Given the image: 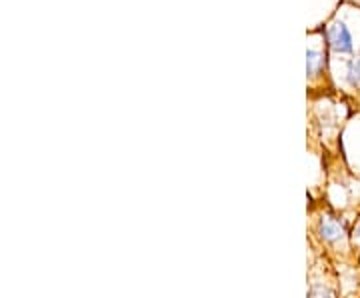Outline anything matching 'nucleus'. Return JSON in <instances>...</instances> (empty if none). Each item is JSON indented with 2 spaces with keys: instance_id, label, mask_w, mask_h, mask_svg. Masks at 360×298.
<instances>
[{
  "instance_id": "nucleus-1",
  "label": "nucleus",
  "mask_w": 360,
  "mask_h": 298,
  "mask_svg": "<svg viewBox=\"0 0 360 298\" xmlns=\"http://www.w3.org/2000/svg\"><path fill=\"white\" fill-rule=\"evenodd\" d=\"M309 48H307V84H309L310 98L316 94L324 96L333 91L330 74H328V44L324 39V30L310 32Z\"/></svg>"
},
{
  "instance_id": "nucleus-2",
  "label": "nucleus",
  "mask_w": 360,
  "mask_h": 298,
  "mask_svg": "<svg viewBox=\"0 0 360 298\" xmlns=\"http://www.w3.org/2000/svg\"><path fill=\"white\" fill-rule=\"evenodd\" d=\"M312 236L321 242L322 247L330 250H348V231L342 221L333 212H321L314 219Z\"/></svg>"
},
{
  "instance_id": "nucleus-3",
  "label": "nucleus",
  "mask_w": 360,
  "mask_h": 298,
  "mask_svg": "<svg viewBox=\"0 0 360 298\" xmlns=\"http://www.w3.org/2000/svg\"><path fill=\"white\" fill-rule=\"evenodd\" d=\"M324 39L328 44V51L336 56H352L354 54V39L352 32L342 20H333L324 28Z\"/></svg>"
},
{
  "instance_id": "nucleus-4",
  "label": "nucleus",
  "mask_w": 360,
  "mask_h": 298,
  "mask_svg": "<svg viewBox=\"0 0 360 298\" xmlns=\"http://www.w3.org/2000/svg\"><path fill=\"white\" fill-rule=\"evenodd\" d=\"M309 280V298H338L335 285L326 276L322 278V274L310 271Z\"/></svg>"
},
{
  "instance_id": "nucleus-5",
  "label": "nucleus",
  "mask_w": 360,
  "mask_h": 298,
  "mask_svg": "<svg viewBox=\"0 0 360 298\" xmlns=\"http://www.w3.org/2000/svg\"><path fill=\"white\" fill-rule=\"evenodd\" d=\"M345 84H347L348 92L360 94V54H352L347 60V68H345Z\"/></svg>"
},
{
  "instance_id": "nucleus-6",
  "label": "nucleus",
  "mask_w": 360,
  "mask_h": 298,
  "mask_svg": "<svg viewBox=\"0 0 360 298\" xmlns=\"http://www.w3.org/2000/svg\"><path fill=\"white\" fill-rule=\"evenodd\" d=\"M352 240H354V245H360V221L356 222V226L352 231Z\"/></svg>"
}]
</instances>
